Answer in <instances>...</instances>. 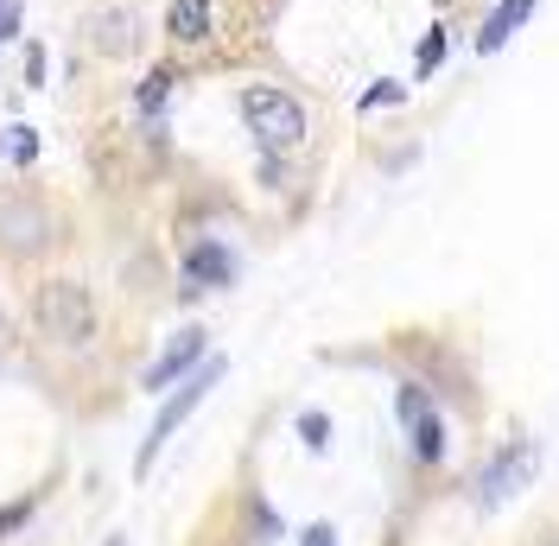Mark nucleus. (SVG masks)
<instances>
[{"label":"nucleus","instance_id":"nucleus-1","mask_svg":"<svg viewBox=\"0 0 559 546\" xmlns=\"http://www.w3.org/2000/svg\"><path fill=\"white\" fill-rule=\"evenodd\" d=\"M242 115H248V128H254V140H261L267 153H293V146L306 140V108L293 103L286 90H267V83L242 90Z\"/></svg>","mask_w":559,"mask_h":546},{"label":"nucleus","instance_id":"nucleus-2","mask_svg":"<svg viewBox=\"0 0 559 546\" xmlns=\"http://www.w3.org/2000/svg\"><path fill=\"white\" fill-rule=\"evenodd\" d=\"M216 381H223V363H216V356H210V363H198V376H191V381L173 394V401L159 407V419H153V432H146V444H140V458H134V477H146V471H153V458L166 451V439H173L178 426L204 407V394L216 388Z\"/></svg>","mask_w":559,"mask_h":546},{"label":"nucleus","instance_id":"nucleus-3","mask_svg":"<svg viewBox=\"0 0 559 546\" xmlns=\"http://www.w3.org/2000/svg\"><path fill=\"white\" fill-rule=\"evenodd\" d=\"M38 324H45L58 343H90V337H96V306H90V293H83V286L58 280V286H45V293H38Z\"/></svg>","mask_w":559,"mask_h":546},{"label":"nucleus","instance_id":"nucleus-4","mask_svg":"<svg viewBox=\"0 0 559 546\" xmlns=\"http://www.w3.org/2000/svg\"><path fill=\"white\" fill-rule=\"evenodd\" d=\"M534 464H540V451H534V444H509V451H502V458L484 471V483H477V502H484V509H502L515 489H527Z\"/></svg>","mask_w":559,"mask_h":546},{"label":"nucleus","instance_id":"nucleus-5","mask_svg":"<svg viewBox=\"0 0 559 546\" xmlns=\"http://www.w3.org/2000/svg\"><path fill=\"white\" fill-rule=\"evenodd\" d=\"M198 363H204V331L191 324V331H178L173 349H166V356H159V363L146 369V381H140V388H153V394H159V388H173L178 376H191Z\"/></svg>","mask_w":559,"mask_h":546},{"label":"nucleus","instance_id":"nucleus-6","mask_svg":"<svg viewBox=\"0 0 559 546\" xmlns=\"http://www.w3.org/2000/svg\"><path fill=\"white\" fill-rule=\"evenodd\" d=\"M185 293H204V286H229L236 280V261H229V248H216V241H198L191 254H185Z\"/></svg>","mask_w":559,"mask_h":546},{"label":"nucleus","instance_id":"nucleus-7","mask_svg":"<svg viewBox=\"0 0 559 546\" xmlns=\"http://www.w3.org/2000/svg\"><path fill=\"white\" fill-rule=\"evenodd\" d=\"M527 13H534V0H502V7L484 20V33H477V51H502V45L527 26Z\"/></svg>","mask_w":559,"mask_h":546},{"label":"nucleus","instance_id":"nucleus-8","mask_svg":"<svg viewBox=\"0 0 559 546\" xmlns=\"http://www.w3.org/2000/svg\"><path fill=\"white\" fill-rule=\"evenodd\" d=\"M166 33H173L178 45H204V38H210V0H173Z\"/></svg>","mask_w":559,"mask_h":546},{"label":"nucleus","instance_id":"nucleus-9","mask_svg":"<svg viewBox=\"0 0 559 546\" xmlns=\"http://www.w3.org/2000/svg\"><path fill=\"white\" fill-rule=\"evenodd\" d=\"M90 33H96L103 51H128V45H134V13H96Z\"/></svg>","mask_w":559,"mask_h":546},{"label":"nucleus","instance_id":"nucleus-10","mask_svg":"<svg viewBox=\"0 0 559 546\" xmlns=\"http://www.w3.org/2000/svg\"><path fill=\"white\" fill-rule=\"evenodd\" d=\"M407 432H414V451H419V464H439V458H445V426H439L432 413H419V419L407 426Z\"/></svg>","mask_w":559,"mask_h":546},{"label":"nucleus","instance_id":"nucleus-11","mask_svg":"<svg viewBox=\"0 0 559 546\" xmlns=\"http://www.w3.org/2000/svg\"><path fill=\"white\" fill-rule=\"evenodd\" d=\"M0 153H7L13 166H33V159H38V134H33V128H7V140H0Z\"/></svg>","mask_w":559,"mask_h":546},{"label":"nucleus","instance_id":"nucleus-12","mask_svg":"<svg viewBox=\"0 0 559 546\" xmlns=\"http://www.w3.org/2000/svg\"><path fill=\"white\" fill-rule=\"evenodd\" d=\"M166 90H173V70H146V83H140V108L153 115V108L166 103Z\"/></svg>","mask_w":559,"mask_h":546},{"label":"nucleus","instance_id":"nucleus-13","mask_svg":"<svg viewBox=\"0 0 559 546\" xmlns=\"http://www.w3.org/2000/svg\"><path fill=\"white\" fill-rule=\"evenodd\" d=\"M299 439L312 444V451H324V444H331V419H324V413H306V419H299Z\"/></svg>","mask_w":559,"mask_h":546},{"label":"nucleus","instance_id":"nucleus-14","mask_svg":"<svg viewBox=\"0 0 559 546\" xmlns=\"http://www.w3.org/2000/svg\"><path fill=\"white\" fill-rule=\"evenodd\" d=\"M439 58H445V33H426V45H419V76L439 70Z\"/></svg>","mask_w":559,"mask_h":546},{"label":"nucleus","instance_id":"nucleus-15","mask_svg":"<svg viewBox=\"0 0 559 546\" xmlns=\"http://www.w3.org/2000/svg\"><path fill=\"white\" fill-rule=\"evenodd\" d=\"M401 96H407V90H401V83H376V90H369V96H362V108H388V103H401Z\"/></svg>","mask_w":559,"mask_h":546},{"label":"nucleus","instance_id":"nucleus-16","mask_svg":"<svg viewBox=\"0 0 559 546\" xmlns=\"http://www.w3.org/2000/svg\"><path fill=\"white\" fill-rule=\"evenodd\" d=\"M419 413H432V407H426V394H419V388H401V419L414 426Z\"/></svg>","mask_w":559,"mask_h":546},{"label":"nucleus","instance_id":"nucleus-17","mask_svg":"<svg viewBox=\"0 0 559 546\" xmlns=\"http://www.w3.org/2000/svg\"><path fill=\"white\" fill-rule=\"evenodd\" d=\"M0 38H20V0H0Z\"/></svg>","mask_w":559,"mask_h":546},{"label":"nucleus","instance_id":"nucleus-18","mask_svg":"<svg viewBox=\"0 0 559 546\" xmlns=\"http://www.w3.org/2000/svg\"><path fill=\"white\" fill-rule=\"evenodd\" d=\"M26 83H45V45H26Z\"/></svg>","mask_w":559,"mask_h":546},{"label":"nucleus","instance_id":"nucleus-19","mask_svg":"<svg viewBox=\"0 0 559 546\" xmlns=\"http://www.w3.org/2000/svg\"><path fill=\"white\" fill-rule=\"evenodd\" d=\"M26 514H33V502H13V509H0V534H13V527H20Z\"/></svg>","mask_w":559,"mask_h":546},{"label":"nucleus","instance_id":"nucleus-20","mask_svg":"<svg viewBox=\"0 0 559 546\" xmlns=\"http://www.w3.org/2000/svg\"><path fill=\"white\" fill-rule=\"evenodd\" d=\"M299 546H337V534H331V527H306V541Z\"/></svg>","mask_w":559,"mask_h":546},{"label":"nucleus","instance_id":"nucleus-21","mask_svg":"<svg viewBox=\"0 0 559 546\" xmlns=\"http://www.w3.org/2000/svg\"><path fill=\"white\" fill-rule=\"evenodd\" d=\"M108 546H128V541H121V534H115V541H108Z\"/></svg>","mask_w":559,"mask_h":546},{"label":"nucleus","instance_id":"nucleus-22","mask_svg":"<svg viewBox=\"0 0 559 546\" xmlns=\"http://www.w3.org/2000/svg\"><path fill=\"white\" fill-rule=\"evenodd\" d=\"M547 546H559V541H547Z\"/></svg>","mask_w":559,"mask_h":546}]
</instances>
